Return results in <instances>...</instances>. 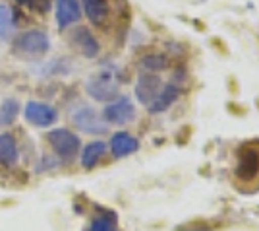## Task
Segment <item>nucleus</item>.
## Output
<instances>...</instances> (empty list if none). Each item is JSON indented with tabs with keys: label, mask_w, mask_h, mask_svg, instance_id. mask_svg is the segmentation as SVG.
Masks as SVG:
<instances>
[{
	"label": "nucleus",
	"mask_w": 259,
	"mask_h": 231,
	"mask_svg": "<svg viewBox=\"0 0 259 231\" xmlns=\"http://www.w3.org/2000/svg\"><path fill=\"white\" fill-rule=\"evenodd\" d=\"M87 231H118L116 227V216L112 212H103L91 221Z\"/></svg>",
	"instance_id": "obj_19"
},
{
	"label": "nucleus",
	"mask_w": 259,
	"mask_h": 231,
	"mask_svg": "<svg viewBox=\"0 0 259 231\" xmlns=\"http://www.w3.org/2000/svg\"><path fill=\"white\" fill-rule=\"evenodd\" d=\"M16 2H20V4H27V2H31V0H16Z\"/></svg>",
	"instance_id": "obj_20"
},
{
	"label": "nucleus",
	"mask_w": 259,
	"mask_h": 231,
	"mask_svg": "<svg viewBox=\"0 0 259 231\" xmlns=\"http://www.w3.org/2000/svg\"><path fill=\"white\" fill-rule=\"evenodd\" d=\"M236 177L240 181H253L259 177V152L253 146H246L238 155Z\"/></svg>",
	"instance_id": "obj_8"
},
{
	"label": "nucleus",
	"mask_w": 259,
	"mask_h": 231,
	"mask_svg": "<svg viewBox=\"0 0 259 231\" xmlns=\"http://www.w3.org/2000/svg\"><path fill=\"white\" fill-rule=\"evenodd\" d=\"M107 154V144L105 142H91L87 144L81 152V165L85 169H91L99 163V159Z\"/></svg>",
	"instance_id": "obj_15"
},
{
	"label": "nucleus",
	"mask_w": 259,
	"mask_h": 231,
	"mask_svg": "<svg viewBox=\"0 0 259 231\" xmlns=\"http://www.w3.org/2000/svg\"><path fill=\"white\" fill-rule=\"evenodd\" d=\"M140 150V140L136 136H132L130 132H116L110 138V152L116 159L128 157V155L136 154Z\"/></svg>",
	"instance_id": "obj_11"
},
{
	"label": "nucleus",
	"mask_w": 259,
	"mask_h": 231,
	"mask_svg": "<svg viewBox=\"0 0 259 231\" xmlns=\"http://www.w3.org/2000/svg\"><path fill=\"white\" fill-rule=\"evenodd\" d=\"M136 117V107L128 97H118L116 101H110L103 111V121L107 124H128Z\"/></svg>",
	"instance_id": "obj_6"
},
{
	"label": "nucleus",
	"mask_w": 259,
	"mask_h": 231,
	"mask_svg": "<svg viewBox=\"0 0 259 231\" xmlns=\"http://www.w3.org/2000/svg\"><path fill=\"white\" fill-rule=\"evenodd\" d=\"M180 93H182V86H180V82H178V80L166 82V84L161 88V91H159V95L155 97V101L147 107V111H149L151 115H157V113H164V111H168L174 103L178 101Z\"/></svg>",
	"instance_id": "obj_9"
},
{
	"label": "nucleus",
	"mask_w": 259,
	"mask_h": 231,
	"mask_svg": "<svg viewBox=\"0 0 259 231\" xmlns=\"http://www.w3.org/2000/svg\"><path fill=\"white\" fill-rule=\"evenodd\" d=\"M74 43H76L79 53L85 56V58H95L99 55V51H101V45H99L97 37L89 31L87 27H83V25L76 27V31H74Z\"/></svg>",
	"instance_id": "obj_12"
},
{
	"label": "nucleus",
	"mask_w": 259,
	"mask_h": 231,
	"mask_svg": "<svg viewBox=\"0 0 259 231\" xmlns=\"http://www.w3.org/2000/svg\"><path fill=\"white\" fill-rule=\"evenodd\" d=\"M161 78L157 76V74H153V72H141L140 78H138V84H136V97L140 101L141 105H145V107H149L155 97L159 95V91H161Z\"/></svg>",
	"instance_id": "obj_7"
},
{
	"label": "nucleus",
	"mask_w": 259,
	"mask_h": 231,
	"mask_svg": "<svg viewBox=\"0 0 259 231\" xmlns=\"http://www.w3.org/2000/svg\"><path fill=\"white\" fill-rule=\"evenodd\" d=\"M54 14H56L58 27L66 29V27H70V25L79 22V18H81V4H79V0H56Z\"/></svg>",
	"instance_id": "obj_10"
},
{
	"label": "nucleus",
	"mask_w": 259,
	"mask_h": 231,
	"mask_svg": "<svg viewBox=\"0 0 259 231\" xmlns=\"http://www.w3.org/2000/svg\"><path fill=\"white\" fill-rule=\"evenodd\" d=\"M49 49H51L49 35L41 29H29L16 39V51H20L23 55L43 56L49 53Z\"/></svg>",
	"instance_id": "obj_3"
},
{
	"label": "nucleus",
	"mask_w": 259,
	"mask_h": 231,
	"mask_svg": "<svg viewBox=\"0 0 259 231\" xmlns=\"http://www.w3.org/2000/svg\"><path fill=\"white\" fill-rule=\"evenodd\" d=\"M81 6H83V12L91 23L103 25L107 22L108 12H110L108 0H81Z\"/></svg>",
	"instance_id": "obj_13"
},
{
	"label": "nucleus",
	"mask_w": 259,
	"mask_h": 231,
	"mask_svg": "<svg viewBox=\"0 0 259 231\" xmlns=\"http://www.w3.org/2000/svg\"><path fill=\"white\" fill-rule=\"evenodd\" d=\"M23 117L25 121L33 124V126H39V128H47V126H53L54 122L58 121V113L53 105L49 103H41V101H29L23 109Z\"/></svg>",
	"instance_id": "obj_5"
},
{
	"label": "nucleus",
	"mask_w": 259,
	"mask_h": 231,
	"mask_svg": "<svg viewBox=\"0 0 259 231\" xmlns=\"http://www.w3.org/2000/svg\"><path fill=\"white\" fill-rule=\"evenodd\" d=\"M140 66L143 68V72H153V74H157V72L166 70L168 58H166V55H162V53H151V55L141 56Z\"/></svg>",
	"instance_id": "obj_16"
},
{
	"label": "nucleus",
	"mask_w": 259,
	"mask_h": 231,
	"mask_svg": "<svg viewBox=\"0 0 259 231\" xmlns=\"http://www.w3.org/2000/svg\"><path fill=\"white\" fill-rule=\"evenodd\" d=\"M72 122L76 124L81 132L87 134H103L107 132L108 124L103 121V117H99V113L89 105H81L72 113Z\"/></svg>",
	"instance_id": "obj_4"
},
{
	"label": "nucleus",
	"mask_w": 259,
	"mask_h": 231,
	"mask_svg": "<svg viewBox=\"0 0 259 231\" xmlns=\"http://www.w3.org/2000/svg\"><path fill=\"white\" fill-rule=\"evenodd\" d=\"M18 113H20V103L10 97L4 99L0 105V126H10L16 121Z\"/></svg>",
	"instance_id": "obj_17"
},
{
	"label": "nucleus",
	"mask_w": 259,
	"mask_h": 231,
	"mask_svg": "<svg viewBox=\"0 0 259 231\" xmlns=\"http://www.w3.org/2000/svg\"><path fill=\"white\" fill-rule=\"evenodd\" d=\"M18 163V144L12 134H0V165L12 167Z\"/></svg>",
	"instance_id": "obj_14"
},
{
	"label": "nucleus",
	"mask_w": 259,
	"mask_h": 231,
	"mask_svg": "<svg viewBox=\"0 0 259 231\" xmlns=\"http://www.w3.org/2000/svg\"><path fill=\"white\" fill-rule=\"evenodd\" d=\"M87 95L101 103H108L118 97L120 91V72L116 68H101L85 82Z\"/></svg>",
	"instance_id": "obj_1"
},
{
	"label": "nucleus",
	"mask_w": 259,
	"mask_h": 231,
	"mask_svg": "<svg viewBox=\"0 0 259 231\" xmlns=\"http://www.w3.org/2000/svg\"><path fill=\"white\" fill-rule=\"evenodd\" d=\"M14 27H16V23H14V12L6 4L0 2V39L6 41L12 33H14Z\"/></svg>",
	"instance_id": "obj_18"
},
{
	"label": "nucleus",
	"mask_w": 259,
	"mask_h": 231,
	"mask_svg": "<svg viewBox=\"0 0 259 231\" xmlns=\"http://www.w3.org/2000/svg\"><path fill=\"white\" fill-rule=\"evenodd\" d=\"M47 140L54 150V154L58 155L62 161H72L79 152V148H81L79 136L74 134L72 130H68V128H54L47 134Z\"/></svg>",
	"instance_id": "obj_2"
}]
</instances>
